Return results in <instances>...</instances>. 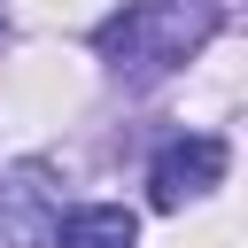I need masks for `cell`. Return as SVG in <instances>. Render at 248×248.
Segmentation results:
<instances>
[{
    "label": "cell",
    "mask_w": 248,
    "mask_h": 248,
    "mask_svg": "<svg viewBox=\"0 0 248 248\" xmlns=\"http://www.w3.org/2000/svg\"><path fill=\"white\" fill-rule=\"evenodd\" d=\"M209 31H217V0H132L124 16H108V23H101V39H93V46H101L132 85H147V78L178 70Z\"/></svg>",
    "instance_id": "6da1fadb"
},
{
    "label": "cell",
    "mask_w": 248,
    "mask_h": 248,
    "mask_svg": "<svg viewBox=\"0 0 248 248\" xmlns=\"http://www.w3.org/2000/svg\"><path fill=\"white\" fill-rule=\"evenodd\" d=\"M225 163H232V147H225L217 132L170 140V147L155 155V209H186L194 194H209V186L225 178Z\"/></svg>",
    "instance_id": "7a4b0ae2"
},
{
    "label": "cell",
    "mask_w": 248,
    "mask_h": 248,
    "mask_svg": "<svg viewBox=\"0 0 248 248\" xmlns=\"http://www.w3.org/2000/svg\"><path fill=\"white\" fill-rule=\"evenodd\" d=\"M46 232H54V186L39 163H23L0 178V248H46Z\"/></svg>",
    "instance_id": "3957f363"
},
{
    "label": "cell",
    "mask_w": 248,
    "mask_h": 248,
    "mask_svg": "<svg viewBox=\"0 0 248 248\" xmlns=\"http://www.w3.org/2000/svg\"><path fill=\"white\" fill-rule=\"evenodd\" d=\"M46 240H54V248H132V240H140V217H132L124 202H85V209L54 217Z\"/></svg>",
    "instance_id": "277c9868"
},
{
    "label": "cell",
    "mask_w": 248,
    "mask_h": 248,
    "mask_svg": "<svg viewBox=\"0 0 248 248\" xmlns=\"http://www.w3.org/2000/svg\"><path fill=\"white\" fill-rule=\"evenodd\" d=\"M0 39H8V23H0Z\"/></svg>",
    "instance_id": "5b68a950"
}]
</instances>
